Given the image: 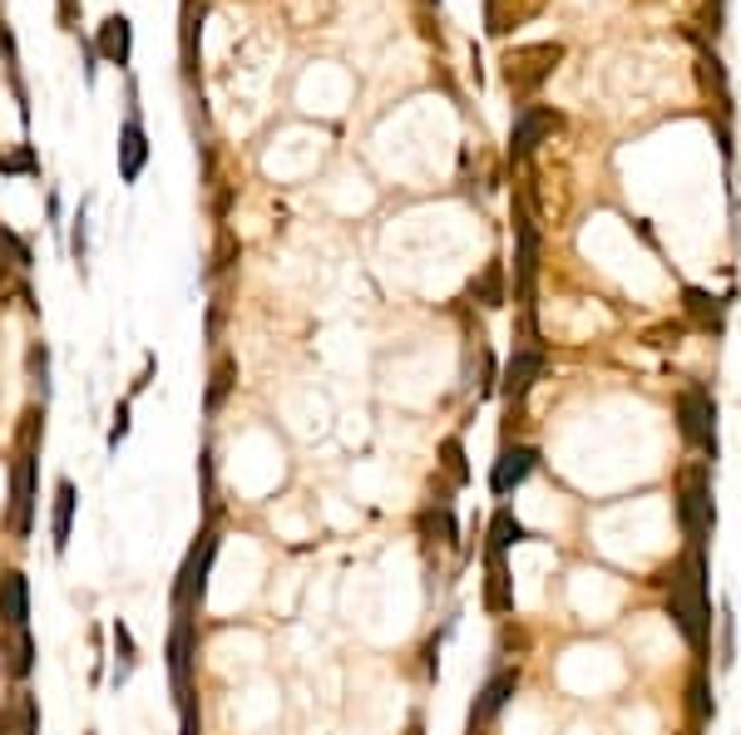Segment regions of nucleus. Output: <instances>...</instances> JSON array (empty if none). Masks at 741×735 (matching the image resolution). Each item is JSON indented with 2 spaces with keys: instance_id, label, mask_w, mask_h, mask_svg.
Listing matches in <instances>:
<instances>
[{
  "instance_id": "f257e3e1",
  "label": "nucleus",
  "mask_w": 741,
  "mask_h": 735,
  "mask_svg": "<svg viewBox=\"0 0 741 735\" xmlns=\"http://www.w3.org/2000/svg\"><path fill=\"white\" fill-rule=\"evenodd\" d=\"M707 543H687L662 568V612L672 632L687 642L692 662L712 666V588H707Z\"/></svg>"
},
{
  "instance_id": "f03ea898",
  "label": "nucleus",
  "mask_w": 741,
  "mask_h": 735,
  "mask_svg": "<svg viewBox=\"0 0 741 735\" xmlns=\"http://www.w3.org/2000/svg\"><path fill=\"white\" fill-rule=\"evenodd\" d=\"M40 440H45V414H25V434H20V460L10 469V528L15 538L35 534V469H40Z\"/></svg>"
},
{
  "instance_id": "7ed1b4c3",
  "label": "nucleus",
  "mask_w": 741,
  "mask_h": 735,
  "mask_svg": "<svg viewBox=\"0 0 741 735\" xmlns=\"http://www.w3.org/2000/svg\"><path fill=\"white\" fill-rule=\"evenodd\" d=\"M672 514L687 543H707L717 528V498H712V464L692 460L677 474V494H672Z\"/></svg>"
},
{
  "instance_id": "20e7f679",
  "label": "nucleus",
  "mask_w": 741,
  "mask_h": 735,
  "mask_svg": "<svg viewBox=\"0 0 741 735\" xmlns=\"http://www.w3.org/2000/svg\"><path fill=\"white\" fill-rule=\"evenodd\" d=\"M677 434H682L687 450H697L707 464H717L722 454V440H717V396L707 386H682L677 390Z\"/></svg>"
},
{
  "instance_id": "39448f33",
  "label": "nucleus",
  "mask_w": 741,
  "mask_h": 735,
  "mask_svg": "<svg viewBox=\"0 0 741 735\" xmlns=\"http://www.w3.org/2000/svg\"><path fill=\"white\" fill-rule=\"evenodd\" d=\"M559 60H564V45H559V40L510 50V55H504V84H510V94H514V99H529V94H539V84H544L549 74L559 70Z\"/></svg>"
},
{
  "instance_id": "423d86ee",
  "label": "nucleus",
  "mask_w": 741,
  "mask_h": 735,
  "mask_svg": "<svg viewBox=\"0 0 741 735\" xmlns=\"http://www.w3.org/2000/svg\"><path fill=\"white\" fill-rule=\"evenodd\" d=\"M213 558H218V534H198V543L188 548L184 568H178V582H174V612L194 617L198 607L208 598V573H213Z\"/></svg>"
},
{
  "instance_id": "0eeeda50",
  "label": "nucleus",
  "mask_w": 741,
  "mask_h": 735,
  "mask_svg": "<svg viewBox=\"0 0 741 735\" xmlns=\"http://www.w3.org/2000/svg\"><path fill=\"white\" fill-rule=\"evenodd\" d=\"M534 282H539V228L529 218V198L519 193L514 198V302L524 306V316L534 306Z\"/></svg>"
},
{
  "instance_id": "6e6552de",
  "label": "nucleus",
  "mask_w": 741,
  "mask_h": 735,
  "mask_svg": "<svg viewBox=\"0 0 741 735\" xmlns=\"http://www.w3.org/2000/svg\"><path fill=\"white\" fill-rule=\"evenodd\" d=\"M194 662H198L194 617L174 612V632H168V681H174V701H178V706H188V701H194Z\"/></svg>"
},
{
  "instance_id": "1a4fd4ad",
  "label": "nucleus",
  "mask_w": 741,
  "mask_h": 735,
  "mask_svg": "<svg viewBox=\"0 0 741 735\" xmlns=\"http://www.w3.org/2000/svg\"><path fill=\"white\" fill-rule=\"evenodd\" d=\"M544 366H549V350L539 346V340H524V346H514L510 366H504V376H500V396L510 400V405H519V400L529 396V390L539 386Z\"/></svg>"
},
{
  "instance_id": "9d476101",
  "label": "nucleus",
  "mask_w": 741,
  "mask_h": 735,
  "mask_svg": "<svg viewBox=\"0 0 741 735\" xmlns=\"http://www.w3.org/2000/svg\"><path fill=\"white\" fill-rule=\"evenodd\" d=\"M539 469V450L534 444H504L500 460L490 469V494L494 498H510L519 484H529V474Z\"/></svg>"
},
{
  "instance_id": "9b49d317",
  "label": "nucleus",
  "mask_w": 741,
  "mask_h": 735,
  "mask_svg": "<svg viewBox=\"0 0 741 735\" xmlns=\"http://www.w3.org/2000/svg\"><path fill=\"white\" fill-rule=\"evenodd\" d=\"M514 691H519V671H514V666L494 671V676L480 686V696H474V706H470V731H484V726H490V721L500 716V711L514 701Z\"/></svg>"
},
{
  "instance_id": "f8f14e48",
  "label": "nucleus",
  "mask_w": 741,
  "mask_h": 735,
  "mask_svg": "<svg viewBox=\"0 0 741 735\" xmlns=\"http://www.w3.org/2000/svg\"><path fill=\"white\" fill-rule=\"evenodd\" d=\"M554 129H559L554 109H544V104H524V114H519L514 129H510V158H514V164H519V158H529L539 148V138L554 134Z\"/></svg>"
},
{
  "instance_id": "ddd939ff",
  "label": "nucleus",
  "mask_w": 741,
  "mask_h": 735,
  "mask_svg": "<svg viewBox=\"0 0 741 735\" xmlns=\"http://www.w3.org/2000/svg\"><path fill=\"white\" fill-rule=\"evenodd\" d=\"M484 612L490 617H510L514 612V578L504 553H484Z\"/></svg>"
},
{
  "instance_id": "4468645a",
  "label": "nucleus",
  "mask_w": 741,
  "mask_h": 735,
  "mask_svg": "<svg viewBox=\"0 0 741 735\" xmlns=\"http://www.w3.org/2000/svg\"><path fill=\"white\" fill-rule=\"evenodd\" d=\"M144 164H148V134H144L139 109H134L129 119H124V129H119V178H124V183H139Z\"/></svg>"
},
{
  "instance_id": "2eb2a0df",
  "label": "nucleus",
  "mask_w": 741,
  "mask_h": 735,
  "mask_svg": "<svg viewBox=\"0 0 741 735\" xmlns=\"http://www.w3.org/2000/svg\"><path fill=\"white\" fill-rule=\"evenodd\" d=\"M0 627L15 632V627H30V582L25 573H0Z\"/></svg>"
},
{
  "instance_id": "dca6fc26",
  "label": "nucleus",
  "mask_w": 741,
  "mask_h": 735,
  "mask_svg": "<svg viewBox=\"0 0 741 735\" xmlns=\"http://www.w3.org/2000/svg\"><path fill=\"white\" fill-rule=\"evenodd\" d=\"M549 0H484V30L490 35H510V30L529 25Z\"/></svg>"
},
{
  "instance_id": "f3484780",
  "label": "nucleus",
  "mask_w": 741,
  "mask_h": 735,
  "mask_svg": "<svg viewBox=\"0 0 741 735\" xmlns=\"http://www.w3.org/2000/svg\"><path fill=\"white\" fill-rule=\"evenodd\" d=\"M74 514H80V489H74V479H60V484H55V508H50V548H55V553L70 548Z\"/></svg>"
},
{
  "instance_id": "a211bd4d",
  "label": "nucleus",
  "mask_w": 741,
  "mask_h": 735,
  "mask_svg": "<svg viewBox=\"0 0 741 735\" xmlns=\"http://www.w3.org/2000/svg\"><path fill=\"white\" fill-rule=\"evenodd\" d=\"M94 45H100L104 65H119V70L129 65V55H134V25H129V15H124V10H114V15L100 25V40H94Z\"/></svg>"
},
{
  "instance_id": "6ab92c4d",
  "label": "nucleus",
  "mask_w": 741,
  "mask_h": 735,
  "mask_svg": "<svg viewBox=\"0 0 741 735\" xmlns=\"http://www.w3.org/2000/svg\"><path fill=\"white\" fill-rule=\"evenodd\" d=\"M0 657H6V676L25 686V681L35 676V637H30V627H15V632H6V642H0Z\"/></svg>"
},
{
  "instance_id": "aec40b11",
  "label": "nucleus",
  "mask_w": 741,
  "mask_h": 735,
  "mask_svg": "<svg viewBox=\"0 0 741 735\" xmlns=\"http://www.w3.org/2000/svg\"><path fill=\"white\" fill-rule=\"evenodd\" d=\"M687 711H692V726H712L717 721V696H712V666L692 662V676H687Z\"/></svg>"
},
{
  "instance_id": "412c9836",
  "label": "nucleus",
  "mask_w": 741,
  "mask_h": 735,
  "mask_svg": "<svg viewBox=\"0 0 741 735\" xmlns=\"http://www.w3.org/2000/svg\"><path fill=\"white\" fill-rule=\"evenodd\" d=\"M529 538H534V534L519 524L514 508L500 504V508H494V518H490V528H484V553H504V558H510V548H519V543H529Z\"/></svg>"
},
{
  "instance_id": "4be33fe9",
  "label": "nucleus",
  "mask_w": 741,
  "mask_h": 735,
  "mask_svg": "<svg viewBox=\"0 0 741 735\" xmlns=\"http://www.w3.org/2000/svg\"><path fill=\"white\" fill-rule=\"evenodd\" d=\"M682 312L697 332H722V316H727V302L702 286H682Z\"/></svg>"
},
{
  "instance_id": "5701e85b",
  "label": "nucleus",
  "mask_w": 741,
  "mask_h": 735,
  "mask_svg": "<svg viewBox=\"0 0 741 735\" xmlns=\"http://www.w3.org/2000/svg\"><path fill=\"white\" fill-rule=\"evenodd\" d=\"M109 637H114V671H109V681H114V686H124V681L134 676V666H139V647H134L129 622H119V617H114Z\"/></svg>"
},
{
  "instance_id": "b1692460",
  "label": "nucleus",
  "mask_w": 741,
  "mask_h": 735,
  "mask_svg": "<svg viewBox=\"0 0 741 735\" xmlns=\"http://www.w3.org/2000/svg\"><path fill=\"white\" fill-rule=\"evenodd\" d=\"M420 528H426L436 543H445V548H460V524H455V508H450V498H436V504L420 514Z\"/></svg>"
},
{
  "instance_id": "393cba45",
  "label": "nucleus",
  "mask_w": 741,
  "mask_h": 735,
  "mask_svg": "<svg viewBox=\"0 0 741 735\" xmlns=\"http://www.w3.org/2000/svg\"><path fill=\"white\" fill-rule=\"evenodd\" d=\"M232 386H238V360H232V356H222L218 366H213V380H208L203 410H208V414H218V410H222V400L232 396Z\"/></svg>"
},
{
  "instance_id": "a878e982",
  "label": "nucleus",
  "mask_w": 741,
  "mask_h": 735,
  "mask_svg": "<svg viewBox=\"0 0 741 735\" xmlns=\"http://www.w3.org/2000/svg\"><path fill=\"white\" fill-rule=\"evenodd\" d=\"M10 726H15V735H40V701H35V691L20 686L15 696H10Z\"/></svg>"
},
{
  "instance_id": "bb28decb",
  "label": "nucleus",
  "mask_w": 741,
  "mask_h": 735,
  "mask_svg": "<svg viewBox=\"0 0 741 735\" xmlns=\"http://www.w3.org/2000/svg\"><path fill=\"white\" fill-rule=\"evenodd\" d=\"M470 296H474L480 306H490V312H494V306L510 302V292H504V267H500V262H490L480 282H470Z\"/></svg>"
},
{
  "instance_id": "cd10ccee",
  "label": "nucleus",
  "mask_w": 741,
  "mask_h": 735,
  "mask_svg": "<svg viewBox=\"0 0 741 735\" xmlns=\"http://www.w3.org/2000/svg\"><path fill=\"white\" fill-rule=\"evenodd\" d=\"M440 469L450 474L455 489L470 484V464H465V440H460V434H445V440H440Z\"/></svg>"
},
{
  "instance_id": "c85d7f7f",
  "label": "nucleus",
  "mask_w": 741,
  "mask_h": 735,
  "mask_svg": "<svg viewBox=\"0 0 741 735\" xmlns=\"http://www.w3.org/2000/svg\"><path fill=\"white\" fill-rule=\"evenodd\" d=\"M717 662L722 666H732L737 662V617H732V602H722V642H717Z\"/></svg>"
},
{
  "instance_id": "c756f323",
  "label": "nucleus",
  "mask_w": 741,
  "mask_h": 735,
  "mask_svg": "<svg viewBox=\"0 0 741 735\" xmlns=\"http://www.w3.org/2000/svg\"><path fill=\"white\" fill-rule=\"evenodd\" d=\"M129 414H134V405H129V400L114 405V424H109V434H104V444H109V450H119V444L129 440Z\"/></svg>"
},
{
  "instance_id": "7c9ffc66",
  "label": "nucleus",
  "mask_w": 741,
  "mask_h": 735,
  "mask_svg": "<svg viewBox=\"0 0 741 735\" xmlns=\"http://www.w3.org/2000/svg\"><path fill=\"white\" fill-rule=\"evenodd\" d=\"M0 252H6V258H10V267H20V272L30 267V248H25V242H20L10 228H0Z\"/></svg>"
},
{
  "instance_id": "2f4dec72",
  "label": "nucleus",
  "mask_w": 741,
  "mask_h": 735,
  "mask_svg": "<svg viewBox=\"0 0 741 735\" xmlns=\"http://www.w3.org/2000/svg\"><path fill=\"white\" fill-rule=\"evenodd\" d=\"M445 632H450V622H445L440 632L426 642V652H420V666H426V681H436V676H440V642H445Z\"/></svg>"
},
{
  "instance_id": "473e14b6",
  "label": "nucleus",
  "mask_w": 741,
  "mask_h": 735,
  "mask_svg": "<svg viewBox=\"0 0 741 735\" xmlns=\"http://www.w3.org/2000/svg\"><path fill=\"white\" fill-rule=\"evenodd\" d=\"M70 248H74V262H90V228H84V208L74 212V232H70Z\"/></svg>"
},
{
  "instance_id": "72a5a7b5",
  "label": "nucleus",
  "mask_w": 741,
  "mask_h": 735,
  "mask_svg": "<svg viewBox=\"0 0 741 735\" xmlns=\"http://www.w3.org/2000/svg\"><path fill=\"white\" fill-rule=\"evenodd\" d=\"M30 370H35V380H40V400H45V396H50V350H45V346L30 350Z\"/></svg>"
},
{
  "instance_id": "f704fd0d",
  "label": "nucleus",
  "mask_w": 741,
  "mask_h": 735,
  "mask_svg": "<svg viewBox=\"0 0 741 735\" xmlns=\"http://www.w3.org/2000/svg\"><path fill=\"white\" fill-rule=\"evenodd\" d=\"M0 174H35V154H30V148H20V154L0 158Z\"/></svg>"
},
{
  "instance_id": "c9c22d12",
  "label": "nucleus",
  "mask_w": 741,
  "mask_h": 735,
  "mask_svg": "<svg viewBox=\"0 0 741 735\" xmlns=\"http://www.w3.org/2000/svg\"><path fill=\"white\" fill-rule=\"evenodd\" d=\"M178 721H184V731H178V735H198V711H194V701H188V706H178Z\"/></svg>"
},
{
  "instance_id": "e433bc0d",
  "label": "nucleus",
  "mask_w": 741,
  "mask_h": 735,
  "mask_svg": "<svg viewBox=\"0 0 741 735\" xmlns=\"http://www.w3.org/2000/svg\"><path fill=\"white\" fill-rule=\"evenodd\" d=\"M74 15H80V0H60V25L74 30Z\"/></svg>"
},
{
  "instance_id": "4c0bfd02",
  "label": "nucleus",
  "mask_w": 741,
  "mask_h": 735,
  "mask_svg": "<svg viewBox=\"0 0 741 735\" xmlns=\"http://www.w3.org/2000/svg\"><path fill=\"white\" fill-rule=\"evenodd\" d=\"M406 735H426V721H420V716H410V726H406Z\"/></svg>"
},
{
  "instance_id": "58836bf2",
  "label": "nucleus",
  "mask_w": 741,
  "mask_h": 735,
  "mask_svg": "<svg viewBox=\"0 0 741 735\" xmlns=\"http://www.w3.org/2000/svg\"><path fill=\"white\" fill-rule=\"evenodd\" d=\"M0 735H15V726H10V711H0Z\"/></svg>"
},
{
  "instance_id": "ea45409f",
  "label": "nucleus",
  "mask_w": 741,
  "mask_h": 735,
  "mask_svg": "<svg viewBox=\"0 0 741 735\" xmlns=\"http://www.w3.org/2000/svg\"><path fill=\"white\" fill-rule=\"evenodd\" d=\"M682 735H697V726H692V731H682Z\"/></svg>"
},
{
  "instance_id": "a19ab883",
  "label": "nucleus",
  "mask_w": 741,
  "mask_h": 735,
  "mask_svg": "<svg viewBox=\"0 0 741 735\" xmlns=\"http://www.w3.org/2000/svg\"><path fill=\"white\" fill-rule=\"evenodd\" d=\"M470 735H484V731H470Z\"/></svg>"
}]
</instances>
